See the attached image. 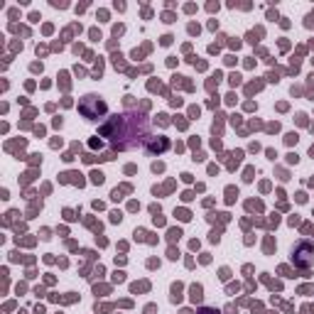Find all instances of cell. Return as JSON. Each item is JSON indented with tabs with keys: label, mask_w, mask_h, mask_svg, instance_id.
Returning a JSON list of instances; mask_svg holds the SVG:
<instances>
[{
	"label": "cell",
	"mask_w": 314,
	"mask_h": 314,
	"mask_svg": "<svg viewBox=\"0 0 314 314\" xmlns=\"http://www.w3.org/2000/svg\"><path fill=\"white\" fill-rule=\"evenodd\" d=\"M162 20H164V22H174V15H172V12H164Z\"/></svg>",
	"instance_id": "11"
},
{
	"label": "cell",
	"mask_w": 314,
	"mask_h": 314,
	"mask_svg": "<svg viewBox=\"0 0 314 314\" xmlns=\"http://www.w3.org/2000/svg\"><path fill=\"white\" fill-rule=\"evenodd\" d=\"M174 216H179L182 221H187V218H189V211H184V209H182V211H174Z\"/></svg>",
	"instance_id": "8"
},
{
	"label": "cell",
	"mask_w": 314,
	"mask_h": 314,
	"mask_svg": "<svg viewBox=\"0 0 314 314\" xmlns=\"http://www.w3.org/2000/svg\"><path fill=\"white\" fill-rule=\"evenodd\" d=\"M30 20L32 22H40V12H30Z\"/></svg>",
	"instance_id": "17"
},
{
	"label": "cell",
	"mask_w": 314,
	"mask_h": 314,
	"mask_svg": "<svg viewBox=\"0 0 314 314\" xmlns=\"http://www.w3.org/2000/svg\"><path fill=\"white\" fill-rule=\"evenodd\" d=\"M179 297H182V285H174V287H172V300L179 302Z\"/></svg>",
	"instance_id": "5"
},
{
	"label": "cell",
	"mask_w": 314,
	"mask_h": 314,
	"mask_svg": "<svg viewBox=\"0 0 314 314\" xmlns=\"http://www.w3.org/2000/svg\"><path fill=\"white\" fill-rule=\"evenodd\" d=\"M179 236H182L179 228H172V231H170V238H172V241H174V238H179Z\"/></svg>",
	"instance_id": "12"
},
{
	"label": "cell",
	"mask_w": 314,
	"mask_h": 314,
	"mask_svg": "<svg viewBox=\"0 0 314 314\" xmlns=\"http://www.w3.org/2000/svg\"><path fill=\"white\" fill-rule=\"evenodd\" d=\"M81 113L86 116V118H91V120H96L98 116H103L106 113V103L103 101H98V96H86L84 101H81Z\"/></svg>",
	"instance_id": "2"
},
{
	"label": "cell",
	"mask_w": 314,
	"mask_h": 314,
	"mask_svg": "<svg viewBox=\"0 0 314 314\" xmlns=\"http://www.w3.org/2000/svg\"><path fill=\"white\" fill-rule=\"evenodd\" d=\"M123 32H125V27H123V25H116V27H113V34H116V37H118V34H123Z\"/></svg>",
	"instance_id": "13"
},
{
	"label": "cell",
	"mask_w": 314,
	"mask_h": 314,
	"mask_svg": "<svg viewBox=\"0 0 314 314\" xmlns=\"http://www.w3.org/2000/svg\"><path fill=\"white\" fill-rule=\"evenodd\" d=\"M201 297H204V294H201V285H194V287H192V300H194V302H201Z\"/></svg>",
	"instance_id": "4"
},
{
	"label": "cell",
	"mask_w": 314,
	"mask_h": 314,
	"mask_svg": "<svg viewBox=\"0 0 314 314\" xmlns=\"http://www.w3.org/2000/svg\"><path fill=\"white\" fill-rule=\"evenodd\" d=\"M226 194H228V196H226V199H228V204H231V201H236V196H238V192H236L233 187H228V189H226Z\"/></svg>",
	"instance_id": "6"
},
{
	"label": "cell",
	"mask_w": 314,
	"mask_h": 314,
	"mask_svg": "<svg viewBox=\"0 0 314 314\" xmlns=\"http://www.w3.org/2000/svg\"><path fill=\"white\" fill-rule=\"evenodd\" d=\"M199 314H218V312H216V309H201Z\"/></svg>",
	"instance_id": "20"
},
{
	"label": "cell",
	"mask_w": 314,
	"mask_h": 314,
	"mask_svg": "<svg viewBox=\"0 0 314 314\" xmlns=\"http://www.w3.org/2000/svg\"><path fill=\"white\" fill-rule=\"evenodd\" d=\"M292 260H294V265H300L302 270H307V268L314 263V243L300 241L297 246L292 248Z\"/></svg>",
	"instance_id": "1"
},
{
	"label": "cell",
	"mask_w": 314,
	"mask_h": 314,
	"mask_svg": "<svg viewBox=\"0 0 314 314\" xmlns=\"http://www.w3.org/2000/svg\"><path fill=\"white\" fill-rule=\"evenodd\" d=\"M206 10H209V12H214V10H218V3H209V5H206Z\"/></svg>",
	"instance_id": "18"
},
{
	"label": "cell",
	"mask_w": 314,
	"mask_h": 314,
	"mask_svg": "<svg viewBox=\"0 0 314 314\" xmlns=\"http://www.w3.org/2000/svg\"><path fill=\"white\" fill-rule=\"evenodd\" d=\"M160 42H162V44H172V34H164V37H162Z\"/></svg>",
	"instance_id": "15"
},
{
	"label": "cell",
	"mask_w": 314,
	"mask_h": 314,
	"mask_svg": "<svg viewBox=\"0 0 314 314\" xmlns=\"http://www.w3.org/2000/svg\"><path fill=\"white\" fill-rule=\"evenodd\" d=\"M120 218H123V216H120V211H113V214H110V221H113V224H118Z\"/></svg>",
	"instance_id": "9"
},
{
	"label": "cell",
	"mask_w": 314,
	"mask_h": 314,
	"mask_svg": "<svg viewBox=\"0 0 314 314\" xmlns=\"http://www.w3.org/2000/svg\"><path fill=\"white\" fill-rule=\"evenodd\" d=\"M91 182H94V184H101V182H103V174H101V172H91Z\"/></svg>",
	"instance_id": "7"
},
{
	"label": "cell",
	"mask_w": 314,
	"mask_h": 314,
	"mask_svg": "<svg viewBox=\"0 0 314 314\" xmlns=\"http://www.w3.org/2000/svg\"><path fill=\"white\" fill-rule=\"evenodd\" d=\"M189 34H199V25L192 22V25H189Z\"/></svg>",
	"instance_id": "16"
},
{
	"label": "cell",
	"mask_w": 314,
	"mask_h": 314,
	"mask_svg": "<svg viewBox=\"0 0 314 314\" xmlns=\"http://www.w3.org/2000/svg\"><path fill=\"white\" fill-rule=\"evenodd\" d=\"M231 84L238 86V84H241V76H238V74H231Z\"/></svg>",
	"instance_id": "14"
},
{
	"label": "cell",
	"mask_w": 314,
	"mask_h": 314,
	"mask_svg": "<svg viewBox=\"0 0 314 314\" xmlns=\"http://www.w3.org/2000/svg\"><path fill=\"white\" fill-rule=\"evenodd\" d=\"M167 145H170V142L164 140V138H160V140H152L150 145H147V152H150V155H155V152H164V150H167Z\"/></svg>",
	"instance_id": "3"
},
{
	"label": "cell",
	"mask_w": 314,
	"mask_h": 314,
	"mask_svg": "<svg viewBox=\"0 0 314 314\" xmlns=\"http://www.w3.org/2000/svg\"><path fill=\"white\" fill-rule=\"evenodd\" d=\"M285 140H287V145H294V142H297V135H294V133H290Z\"/></svg>",
	"instance_id": "10"
},
{
	"label": "cell",
	"mask_w": 314,
	"mask_h": 314,
	"mask_svg": "<svg viewBox=\"0 0 314 314\" xmlns=\"http://www.w3.org/2000/svg\"><path fill=\"white\" fill-rule=\"evenodd\" d=\"M297 160H300L297 155H287V162H290V164H292V162H294V164H297Z\"/></svg>",
	"instance_id": "19"
}]
</instances>
